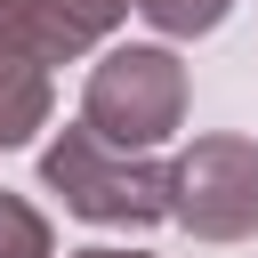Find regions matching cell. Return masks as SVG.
I'll list each match as a JSON object with an SVG mask.
<instances>
[{"instance_id": "1", "label": "cell", "mask_w": 258, "mask_h": 258, "mask_svg": "<svg viewBox=\"0 0 258 258\" xmlns=\"http://www.w3.org/2000/svg\"><path fill=\"white\" fill-rule=\"evenodd\" d=\"M40 177L64 194V210H81L89 226H153L169 218V169L161 161H129L121 145H105L89 121L64 129L40 153Z\"/></svg>"}, {"instance_id": "7", "label": "cell", "mask_w": 258, "mask_h": 258, "mask_svg": "<svg viewBox=\"0 0 258 258\" xmlns=\"http://www.w3.org/2000/svg\"><path fill=\"white\" fill-rule=\"evenodd\" d=\"M137 16H153L161 32H210V24H226V8L234 0H129Z\"/></svg>"}, {"instance_id": "5", "label": "cell", "mask_w": 258, "mask_h": 258, "mask_svg": "<svg viewBox=\"0 0 258 258\" xmlns=\"http://www.w3.org/2000/svg\"><path fill=\"white\" fill-rule=\"evenodd\" d=\"M40 121H48V64L0 24V153L24 145Z\"/></svg>"}, {"instance_id": "4", "label": "cell", "mask_w": 258, "mask_h": 258, "mask_svg": "<svg viewBox=\"0 0 258 258\" xmlns=\"http://www.w3.org/2000/svg\"><path fill=\"white\" fill-rule=\"evenodd\" d=\"M129 0H0V24L40 56V64H64L81 48H97L113 24H121Z\"/></svg>"}, {"instance_id": "2", "label": "cell", "mask_w": 258, "mask_h": 258, "mask_svg": "<svg viewBox=\"0 0 258 258\" xmlns=\"http://www.w3.org/2000/svg\"><path fill=\"white\" fill-rule=\"evenodd\" d=\"M81 121H89L105 145H121V153L161 145V137L185 121V64H177L169 48H113V56L89 73Z\"/></svg>"}, {"instance_id": "6", "label": "cell", "mask_w": 258, "mask_h": 258, "mask_svg": "<svg viewBox=\"0 0 258 258\" xmlns=\"http://www.w3.org/2000/svg\"><path fill=\"white\" fill-rule=\"evenodd\" d=\"M0 258H48V226H40V210L16 202V194H0Z\"/></svg>"}, {"instance_id": "8", "label": "cell", "mask_w": 258, "mask_h": 258, "mask_svg": "<svg viewBox=\"0 0 258 258\" xmlns=\"http://www.w3.org/2000/svg\"><path fill=\"white\" fill-rule=\"evenodd\" d=\"M81 258H137V250H81Z\"/></svg>"}, {"instance_id": "3", "label": "cell", "mask_w": 258, "mask_h": 258, "mask_svg": "<svg viewBox=\"0 0 258 258\" xmlns=\"http://www.w3.org/2000/svg\"><path fill=\"white\" fill-rule=\"evenodd\" d=\"M169 218L202 242L258 234V145L250 137H194L169 161Z\"/></svg>"}]
</instances>
